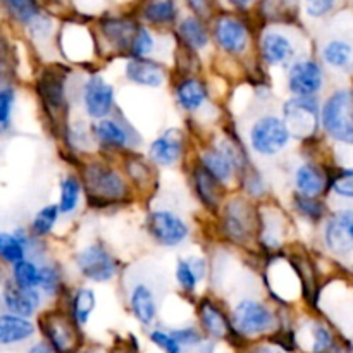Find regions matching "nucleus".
I'll use <instances>...</instances> for the list:
<instances>
[{"mask_svg": "<svg viewBox=\"0 0 353 353\" xmlns=\"http://www.w3.org/2000/svg\"><path fill=\"white\" fill-rule=\"evenodd\" d=\"M295 207L300 212V216L307 217L309 221H319L324 217V203L317 199H309L296 193L295 195Z\"/></svg>", "mask_w": 353, "mask_h": 353, "instance_id": "39", "label": "nucleus"}, {"mask_svg": "<svg viewBox=\"0 0 353 353\" xmlns=\"http://www.w3.org/2000/svg\"><path fill=\"white\" fill-rule=\"evenodd\" d=\"M295 186L299 195L319 199L330 186V178L316 164H302L295 171Z\"/></svg>", "mask_w": 353, "mask_h": 353, "instance_id": "19", "label": "nucleus"}, {"mask_svg": "<svg viewBox=\"0 0 353 353\" xmlns=\"http://www.w3.org/2000/svg\"><path fill=\"white\" fill-rule=\"evenodd\" d=\"M40 268V283H38V290H41L47 295H55L61 290L62 276L61 271L55 268L54 264H43L38 265Z\"/></svg>", "mask_w": 353, "mask_h": 353, "instance_id": "37", "label": "nucleus"}, {"mask_svg": "<svg viewBox=\"0 0 353 353\" xmlns=\"http://www.w3.org/2000/svg\"><path fill=\"white\" fill-rule=\"evenodd\" d=\"M81 183L72 176H65L61 181V195H59V210L61 214H72L81 199Z\"/></svg>", "mask_w": 353, "mask_h": 353, "instance_id": "31", "label": "nucleus"}, {"mask_svg": "<svg viewBox=\"0 0 353 353\" xmlns=\"http://www.w3.org/2000/svg\"><path fill=\"white\" fill-rule=\"evenodd\" d=\"M14 90L12 88H2L0 90V126H6L10 119L14 105Z\"/></svg>", "mask_w": 353, "mask_h": 353, "instance_id": "45", "label": "nucleus"}, {"mask_svg": "<svg viewBox=\"0 0 353 353\" xmlns=\"http://www.w3.org/2000/svg\"><path fill=\"white\" fill-rule=\"evenodd\" d=\"M103 33H105L107 40L116 45L119 50H128L131 48L137 28L124 19H107L103 23Z\"/></svg>", "mask_w": 353, "mask_h": 353, "instance_id": "27", "label": "nucleus"}, {"mask_svg": "<svg viewBox=\"0 0 353 353\" xmlns=\"http://www.w3.org/2000/svg\"><path fill=\"white\" fill-rule=\"evenodd\" d=\"M28 353H55V350L48 343H37L28 350Z\"/></svg>", "mask_w": 353, "mask_h": 353, "instance_id": "48", "label": "nucleus"}, {"mask_svg": "<svg viewBox=\"0 0 353 353\" xmlns=\"http://www.w3.org/2000/svg\"><path fill=\"white\" fill-rule=\"evenodd\" d=\"M143 16L154 24H169L176 19V7L171 0H154L147 3Z\"/></svg>", "mask_w": 353, "mask_h": 353, "instance_id": "35", "label": "nucleus"}, {"mask_svg": "<svg viewBox=\"0 0 353 353\" xmlns=\"http://www.w3.org/2000/svg\"><path fill=\"white\" fill-rule=\"evenodd\" d=\"M93 134L102 147L114 148V150H123L130 143L128 130L114 119H100L93 128Z\"/></svg>", "mask_w": 353, "mask_h": 353, "instance_id": "25", "label": "nucleus"}, {"mask_svg": "<svg viewBox=\"0 0 353 353\" xmlns=\"http://www.w3.org/2000/svg\"><path fill=\"white\" fill-rule=\"evenodd\" d=\"M2 299L9 314L24 317V319L33 316L40 305V292L38 290H23L14 283H7Z\"/></svg>", "mask_w": 353, "mask_h": 353, "instance_id": "15", "label": "nucleus"}, {"mask_svg": "<svg viewBox=\"0 0 353 353\" xmlns=\"http://www.w3.org/2000/svg\"><path fill=\"white\" fill-rule=\"evenodd\" d=\"M150 341L164 353H183V348L179 347L178 341L172 338V334L169 331L154 330L150 333Z\"/></svg>", "mask_w": 353, "mask_h": 353, "instance_id": "43", "label": "nucleus"}, {"mask_svg": "<svg viewBox=\"0 0 353 353\" xmlns=\"http://www.w3.org/2000/svg\"><path fill=\"white\" fill-rule=\"evenodd\" d=\"M326 245L338 255H347L353 250V210L345 209L334 214L324 231Z\"/></svg>", "mask_w": 353, "mask_h": 353, "instance_id": "13", "label": "nucleus"}, {"mask_svg": "<svg viewBox=\"0 0 353 353\" xmlns=\"http://www.w3.org/2000/svg\"><path fill=\"white\" fill-rule=\"evenodd\" d=\"M97 307V295L92 288H83L76 290L74 296H72V319L76 321L78 326L88 323L92 317V312Z\"/></svg>", "mask_w": 353, "mask_h": 353, "instance_id": "29", "label": "nucleus"}, {"mask_svg": "<svg viewBox=\"0 0 353 353\" xmlns=\"http://www.w3.org/2000/svg\"><path fill=\"white\" fill-rule=\"evenodd\" d=\"M28 240L23 234L0 233V259L7 264L16 265L17 262L24 261L26 255Z\"/></svg>", "mask_w": 353, "mask_h": 353, "instance_id": "28", "label": "nucleus"}, {"mask_svg": "<svg viewBox=\"0 0 353 353\" xmlns=\"http://www.w3.org/2000/svg\"><path fill=\"white\" fill-rule=\"evenodd\" d=\"M183 154V134L168 130L150 145V159L159 165H174Z\"/></svg>", "mask_w": 353, "mask_h": 353, "instance_id": "17", "label": "nucleus"}, {"mask_svg": "<svg viewBox=\"0 0 353 353\" xmlns=\"http://www.w3.org/2000/svg\"><path fill=\"white\" fill-rule=\"evenodd\" d=\"M248 353H285L283 348L274 347V345H255Z\"/></svg>", "mask_w": 353, "mask_h": 353, "instance_id": "47", "label": "nucleus"}, {"mask_svg": "<svg viewBox=\"0 0 353 353\" xmlns=\"http://www.w3.org/2000/svg\"><path fill=\"white\" fill-rule=\"evenodd\" d=\"M188 3L193 9L199 10V12H202V10L205 9V0H188Z\"/></svg>", "mask_w": 353, "mask_h": 353, "instance_id": "49", "label": "nucleus"}, {"mask_svg": "<svg viewBox=\"0 0 353 353\" xmlns=\"http://www.w3.org/2000/svg\"><path fill=\"white\" fill-rule=\"evenodd\" d=\"M224 228L233 241L243 243L255 231H259V210L254 214L243 199H236L228 203Z\"/></svg>", "mask_w": 353, "mask_h": 353, "instance_id": "9", "label": "nucleus"}, {"mask_svg": "<svg viewBox=\"0 0 353 353\" xmlns=\"http://www.w3.org/2000/svg\"><path fill=\"white\" fill-rule=\"evenodd\" d=\"M65 74L59 71H47L37 83L41 103L54 121L65 114Z\"/></svg>", "mask_w": 353, "mask_h": 353, "instance_id": "11", "label": "nucleus"}, {"mask_svg": "<svg viewBox=\"0 0 353 353\" xmlns=\"http://www.w3.org/2000/svg\"><path fill=\"white\" fill-rule=\"evenodd\" d=\"M334 6V0H309L307 3V12L314 17L326 16Z\"/></svg>", "mask_w": 353, "mask_h": 353, "instance_id": "46", "label": "nucleus"}, {"mask_svg": "<svg viewBox=\"0 0 353 353\" xmlns=\"http://www.w3.org/2000/svg\"><path fill=\"white\" fill-rule=\"evenodd\" d=\"M2 2L21 23H33L38 17V6L34 0H2Z\"/></svg>", "mask_w": 353, "mask_h": 353, "instance_id": "36", "label": "nucleus"}, {"mask_svg": "<svg viewBox=\"0 0 353 353\" xmlns=\"http://www.w3.org/2000/svg\"><path fill=\"white\" fill-rule=\"evenodd\" d=\"M172 334L176 341H178L179 347H199L202 343L203 336L199 330L195 327H178V330L169 331Z\"/></svg>", "mask_w": 353, "mask_h": 353, "instance_id": "44", "label": "nucleus"}, {"mask_svg": "<svg viewBox=\"0 0 353 353\" xmlns=\"http://www.w3.org/2000/svg\"><path fill=\"white\" fill-rule=\"evenodd\" d=\"M324 61L336 69H348L353 64V47L343 40H333L324 47Z\"/></svg>", "mask_w": 353, "mask_h": 353, "instance_id": "30", "label": "nucleus"}, {"mask_svg": "<svg viewBox=\"0 0 353 353\" xmlns=\"http://www.w3.org/2000/svg\"><path fill=\"white\" fill-rule=\"evenodd\" d=\"M59 214H61V210H59L57 203H48L43 209L38 210L33 217V223H31V231H33L34 236L41 238L50 234L57 224Z\"/></svg>", "mask_w": 353, "mask_h": 353, "instance_id": "33", "label": "nucleus"}, {"mask_svg": "<svg viewBox=\"0 0 353 353\" xmlns=\"http://www.w3.org/2000/svg\"><path fill=\"white\" fill-rule=\"evenodd\" d=\"M330 186L336 195L345 199H353V168L341 169L334 178H331Z\"/></svg>", "mask_w": 353, "mask_h": 353, "instance_id": "42", "label": "nucleus"}, {"mask_svg": "<svg viewBox=\"0 0 353 353\" xmlns=\"http://www.w3.org/2000/svg\"><path fill=\"white\" fill-rule=\"evenodd\" d=\"M83 186L93 207H109L130 196L126 179L105 162H90L83 169Z\"/></svg>", "mask_w": 353, "mask_h": 353, "instance_id": "1", "label": "nucleus"}, {"mask_svg": "<svg viewBox=\"0 0 353 353\" xmlns=\"http://www.w3.org/2000/svg\"><path fill=\"white\" fill-rule=\"evenodd\" d=\"M288 128L278 116H262L254 123L250 130V147L255 154L272 157L285 150L290 143Z\"/></svg>", "mask_w": 353, "mask_h": 353, "instance_id": "4", "label": "nucleus"}, {"mask_svg": "<svg viewBox=\"0 0 353 353\" xmlns=\"http://www.w3.org/2000/svg\"><path fill=\"white\" fill-rule=\"evenodd\" d=\"M126 78L134 85L159 88L164 85L165 71L161 64L148 59H131L126 64Z\"/></svg>", "mask_w": 353, "mask_h": 353, "instance_id": "18", "label": "nucleus"}, {"mask_svg": "<svg viewBox=\"0 0 353 353\" xmlns=\"http://www.w3.org/2000/svg\"><path fill=\"white\" fill-rule=\"evenodd\" d=\"M74 262L79 274L93 283L110 281L116 278L117 269H119L116 257L102 243H92L81 248L76 254Z\"/></svg>", "mask_w": 353, "mask_h": 353, "instance_id": "5", "label": "nucleus"}, {"mask_svg": "<svg viewBox=\"0 0 353 353\" xmlns=\"http://www.w3.org/2000/svg\"><path fill=\"white\" fill-rule=\"evenodd\" d=\"M199 317H200V324H202V330L205 331L209 336L217 338V340H223V338H228L231 333H233V327H231L230 319H228L226 314L223 312V309H221L214 300L210 299L200 300Z\"/></svg>", "mask_w": 353, "mask_h": 353, "instance_id": "16", "label": "nucleus"}, {"mask_svg": "<svg viewBox=\"0 0 353 353\" xmlns=\"http://www.w3.org/2000/svg\"><path fill=\"white\" fill-rule=\"evenodd\" d=\"M262 57L269 65H285L292 61L295 48L293 43L279 33H268L264 34L261 43Z\"/></svg>", "mask_w": 353, "mask_h": 353, "instance_id": "21", "label": "nucleus"}, {"mask_svg": "<svg viewBox=\"0 0 353 353\" xmlns=\"http://www.w3.org/2000/svg\"><path fill=\"white\" fill-rule=\"evenodd\" d=\"M176 99H178L179 105L188 112L199 110L207 100L205 83L195 76H186V78L179 79L176 85Z\"/></svg>", "mask_w": 353, "mask_h": 353, "instance_id": "23", "label": "nucleus"}, {"mask_svg": "<svg viewBox=\"0 0 353 353\" xmlns=\"http://www.w3.org/2000/svg\"><path fill=\"white\" fill-rule=\"evenodd\" d=\"M323 126L330 137L341 143L353 145V92L340 90L323 107Z\"/></svg>", "mask_w": 353, "mask_h": 353, "instance_id": "2", "label": "nucleus"}, {"mask_svg": "<svg viewBox=\"0 0 353 353\" xmlns=\"http://www.w3.org/2000/svg\"><path fill=\"white\" fill-rule=\"evenodd\" d=\"M148 233L159 245L176 247L188 238V224L172 210H154L147 217Z\"/></svg>", "mask_w": 353, "mask_h": 353, "instance_id": "8", "label": "nucleus"}, {"mask_svg": "<svg viewBox=\"0 0 353 353\" xmlns=\"http://www.w3.org/2000/svg\"><path fill=\"white\" fill-rule=\"evenodd\" d=\"M323 69L314 61H299L290 68L288 88L295 97H314L323 88Z\"/></svg>", "mask_w": 353, "mask_h": 353, "instance_id": "12", "label": "nucleus"}, {"mask_svg": "<svg viewBox=\"0 0 353 353\" xmlns=\"http://www.w3.org/2000/svg\"><path fill=\"white\" fill-rule=\"evenodd\" d=\"M230 323L234 333L243 338H252L272 331L276 326V316L265 303L247 299L234 307Z\"/></svg>", "mask_w": 353, "mask_h": 353, "instance_id": "3", "label": "nucleus"}, {"mask_svg": "<svg viewBox=\"0 0 353 353\" xmlns=\"http://www.w3.org/2000/svg\"><path fill=\"white\" fill-rule=\"evenodd\" d=\"M83 103L92 119H105L114 107V88L100 74H92L83 88Z\"/></svg>", "mask_w": 353, "mask_h": 353, "instance_id": "10", "label": "nucleus"}, {"mask_svg": "<svg viewBox=\"0 0 353 353\" xmlns=\"http://www.w3.org/2000/svg\"><path fill=\"white\" fill-rule=\"evenodd\" d=\"M85 353H107V352H103L102 348H90V350H86Z\"/></svg>", "mask_w": 353, "mask_h": 353, "instance_id": "50", "label": "nucleus"}, {"mask_svg": "<svg viewBox=\"0 0 353 353\" xmlns=\"http://www.w3.org/2000/svg\"><path fill=\"white\" fill-rule=\"evenodd\" d=\"M192 176L196 195L200 196L203 205L210 210H217L221 202V183L214 176H210L202 164L195 165Z\"/></svg>", "mask_w": 353, "mask_h": 353, "instance_id": "24", "label": "nucleus"}, {"mask_svg": "<svg viewBox=\"0 0 353 353\" xmlns=\"http://www.w3.org/2000/svg\"><path fill=\"white\" fill-rule=\"evenodd\" d=\"M179 34L185 43L192 48H203L209 43V33H207L205 26L195 17H186L179 24Z\"/></svg>", "mask_w": 353, "mask_h": 353, "instance_id": "32", "label": "nucleus"}, {"mask_svg": "<svg viewBox=\"0 0 353 353\" xmlns=\"http://www.w3.org/2000/svg\"><path fill=\"white\" fill-rule=\"evenodd\" d=\"M205 261L200 257H188L179 259L176 264V279L183 292L193 293L196 290V285L205 278Z\"/></svg>", "mask_w": 353, "mask_h": 353, "instance_id": "26", "label": "nucleus"}, {"mask_svg": "<svg viewBox=\"0 0 353 353\" xmlns=\"http://www.w3.org/2000/svg\"><path fill=\"white\" fill-rule=\"evenodd\" d=\"M33 334V323H30L24 317L12 316V314H3V316H0V345H3V347L30 340Z\"/></svg>", "mask_w": 353, "mask_h": 353, "instance_id": "22", "label": "nucleus"}, {"mask_svg": "<svg viewBox=\"0 0 353 353\" xmlns=\"http://www.w3.org/2000/svg\"><path fill=\"white\" fill-rule=\"evenodd\" d=\"M40 326L48 345L57 353H72L79 347V326L68 312L50 310L43 314Z\"/></svg>", "mask_w": 353, "mask_h": 353, "instance_id": "7", "label": "nucleus"}, {"mask_svg": "<svg viewBox=\"0 0 353 353\" xmlns=\"http://www.w3.org/2000/svg\"><path fill=\"white\" fill-rule=\"evenodd\" d=\"M334 348V336L324 324L312 326V353H330Z\"/></svg>", "mask_w": 353, "mask_h": 353, "instance_id": "40", "label": "nucleus"}, {"mask_svg": "<svg viewBox=\"0 0 353 353\" xmlns=\"http://www.w3.org/2000/svg\"><path fill=\"white\" fill-rule=\"evenodd\" d=\"M154 47H155V40L154 37H152L150 31L145 30V28H138L130 48L133 59H147V55L154 50Z\"/></svg>", "mask_w": 353, "mask_h": 353, "instance_id": "38", "label": "nucleus"}, {"mask_svg": "<svg viewBox=\"0 0 353 353\" xmlns=\"http://www.w3.org/2000/svg\"><path fill=\"white\" fill-rule=\"evenodd\" d=\"M214 34L224 52L231 55H238L245 52L248 45V31L243 23L233 17H223L216 23Z\"/></svg>", "mask_w": 353, "mask_h": 353, "instance_id": "14", "label": "nucleus"}, {"mask_svg": "<svg viewBox=\"0 0 353 353\" xmlns=\"http://www.w3.org/2000/svg\"><path fill=\"white\" fill-rule=\"evenodd\" d=\"M130 307L138 323L143 326H150L157 317V300L150 286L145 283H138L131 288Z\"/></svg>", "mask_w": 353, "mask_h": 353, "instance_id": "20", "label": "nucleus"}, {"mask_svg": "<svg viewBox=\"0 0 353 353\" xmlns=\"http://www.w3.org/2000/svg\"><path fill=\"white\" fill-rule=\"evenodd\" d=\"M283 123L295 138H310L319 126V107L314 97H293L283 107Z\"/></svg>", "mask_w": 353, "mask_h": 353, "instance_id": "6", "label": "nucleus"}, {"mask_svg": "<svg viewBox=\"0 0 353 353\" xmlns=\"http://www.w3.org/2000/svg\"><path fill=\"white\" fill-rule=\"evenodd\" d=\"M126 172L131 179L134 181V185H148L150 181V169L148 164L140 159L138 155H133L131 159L126 161Z\"/></svg>", "mask_w": 353, "mask_h": 353, "instance_id": "41", "label": "nucleus"}, {"mask_svg": "<svg viewBox=\"0 0 353 353\" xmlns=\"http://www.w3.org/2000/svg\"><path fill=\"white\" fill-rule=\"evenodd\" d=\"M234 2H238V3H241V6H245V3L252 2V0H234Z\"/></svg>", "mask_w": 353, "mask_h": 353, "instance_id": "51", "label": "nucleus"}, {"mask_svg": "<svg viewBox=\"0 0 353 353\" xmlns=\"http://www.w3.org/2000/svg\"><path fill=\"white\" fill-rule=\"evenodd\" d=\"M14 285L23 290H38L40 283V268L31 261H21L14 265ZM40 292V290H38Z\"/></svg>", "mask_w": 353, "mask_h": 353, "instance_id": "34", "label": "nucleus"}]
</instances>
